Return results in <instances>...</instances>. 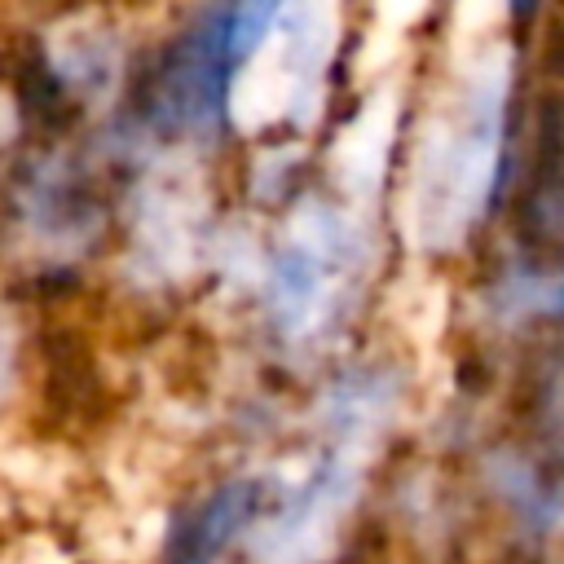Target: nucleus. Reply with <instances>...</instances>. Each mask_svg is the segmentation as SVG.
Instances as JSON below:
<instances>
[{"mask_svg": "<svg viewBox=\"0 0 564 564\" xmlns=\"http://www.w3.org/2000/svg\"><path fill=\"white\" fill-rule=\"evenodd\" d=\"M502 123L507 75L494 66L463 88L419 154V229L432 247L458 242L480 220L502 167Z\"/></svg>", "mask_w": 564, "mask_h": 564, "instance_id": "1", "label": "nucleus"}, {"mask_svg": "<svg viewBox=\"0 0 564 564\" xmlns=\"http://www.w3.org/2000/svg\"><path fill=\"white\" fill-rule=\"evenodd\" d=\"M344 260H348L344 225L330 212H313L286 234L269 269L273 322L286 335H308L322 322V313L330 308V291H339V278L348 269Z\"/></svg>", "mask_w": 564, "mask_h": 564, "instance_id": "2", "label": "nucleus"}, {"mask_svg": "<svg viewBox=\"0 0 564 564\" xmlns=\"http://www.w3.org/2000/svg\"><path fill=\"white\" fill-rule=\"evenodd\" d=\"M286 9H291V0H234V9H229V66H234V75L278 31Z\"/></svg>", "mask_w": 564, "mask_h": 564, "instance_id": "3", "label": "nucleus"}]
</instances>
